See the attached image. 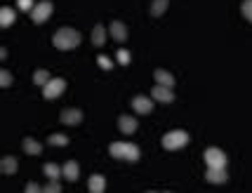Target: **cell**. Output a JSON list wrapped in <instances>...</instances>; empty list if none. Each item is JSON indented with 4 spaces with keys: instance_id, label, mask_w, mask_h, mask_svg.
Instances as JSON below:
<instances>
[{
    "instance_id": "cell-15",
    "label": "cell",
    "mask_w": 252,
    "mask_h": 193,
    "mask_svg": "<svg viewBox=\"0 0 252 193\" xmlns=\"http://www.w3.org/2000/svg\"><path fill=\"white\" fill-rule=\"evenodd\" d=\"M22 146H24V151H26L29 156H40V153H43V144H40V141H35L33 137H26V139L22 141Z\"/></svg>"
},
{
    "instance_id": "cell-7",
    "label": "cell",
    "mask_w": 252,
    "mask_h": 193,
    "mask_svg": "<svg viewBox=\"0 0 252 193\" xmlns=\"http://www.w3.org/2000/svg\"><path fill=\"white\" fill-rule=\"evenodd\" d=\"M151 96H154L156 101H160V104H172V101H175V92H172V87L158 85V83H156V87L151 90Z\"/></svg>"
},
{
    "instance_id": "cell-4",
    "label": "cell",
    "mask_w": 252,
    "mask_h": 193,
    "mask_svg": "<svg viewBox=\"0 0 252 193\" xmlns=\"http://www.w3.org/2000/svg\"><path fill=\"white\" fill-rule=\"evenodd\" d=\"M205 165L208 167H226V153L217 146L205 149Z\"/></svg>"
},
{
    "instance_id": "cell-16",
    "label": "cell",
    "mask_w": 252,
    "mask_h": 193,
    "mask_svg": "<svg viewBox=\"0 0 252 193\" xmlns=\"http://www.w3.org/2000/svg\"><path fill=\"white\" fill-rule=\"evenodd\" d=\"M0 170H2V174H14V172L19 170V162H17L14 156H5L0 161Z\"/></svg>"
},
{
    "instance_id": "cell-20",
    "label": "cell",
    "mask_w": 252,
    "mask_h": 193,
    "mask_svg": "<svg viewBox=\"0 0 252 193\" xmlns=\"http://www.w3.org/2000/svg\"><path fill=\"white\" fill-rule=\"evenodd\" d=\"M43 172H45V177H47V179H59V177L64 174V167H59L57 162H45Z\"/></svg>"
},
{
    "instance_id": "cell-12",
    "label": "cell",
    "mask_w": 252,
    "mask_h": 193,
    "mask_svg": "<svg viewBox=\"0 0 252 193\" xmlns=\"http://www.w3.org/2000/svg\"><path fill=\"white\" fill-rule=\"evenodd\" d=\"M118 129H121L123 134L137 132V118H132V116H121V118H118Z\"/></svg>"
},
{
    "instance_id": "cell-13",
    "label": "cell",
    "mask_w": 252,
    "mask_h": 193,
    "mask_svg": "<svg viewBox=\"0 0 252 193\" xmlns=\"http://www.w3.org/2000/svg\"><path fill=\"white\" fill-rule=\"evenodd\" d=\"M156 83L158 85H167V87H175V75L170 73V71H165V68H156Z\"/></svg>"
},
{
    "instance_id": "cell-24",
    "label": "cell",
    "mask_w": 252,
    "mask_h": 193,
    "mask_svg": "<svg viewBox=\"0 0 252 193\" xmlns=\"http://www.w3.org/2000/svg\"><path fill=\"white\" fill-rule=\"evenodd\" d=\"M241 12H243V17H245V19L252 24V0H243Z\"/></svg>"
},
{
    "instance_id": "cell-2",
    "label": "cell",
    "mask_w": 252,
    "mask_h": 193,
    "mask_svg": "<svg viewBox=\"0 0 252 193\" xmlns=\"http://www.w3.org/2000/svg\"><path fill=\"white\" fill-rule=\"evenodd\" d=\"M111 156L113 158H118V161H127V162H137L139 161V149L134 146V144H130V141H116V144H111L109 146Z\"/></svg>"
},
{
    "instance_id": "cell-26",
    "label": "cell",
    "mask_w": 252,
    "mask_h": 193,
    "mask_svg": "<svg viewBox=\"0 0 252 193\" xmlns=\"http://www.w3.org/2000/svg\"><path fill=\"white\" fill-rule=\"evenodd\" d=\"M12 85V73L7 68H2L0 71V87H10Z\"/></svg>"
},
{
    "instance_id": "cell-30",
    "label": "cell",
    "mask_w": 252,
    "mask_h": 193,
    "mask_svg": "<svg viewBox=\"0 0 252 193\" xmlns=\"http://www.w3.org/2000/svg\"><path fill=\"white\" fill-rule=\"evenodd\" d=\"M26 193H40V186L35 182H29L26 184Z\"/></svg>"
},
{
    "instance_id": "cell-25",
    "label": "cell",
    "mask_w": 252,
    "mask_h": 193,
    "mask_svg": "<svg viewBox=\"0 0 252 193\" xmlns=\"http://www.w3.org/2000/svg\"><path fill=\"white\" fill-rule=\"evenodd\" d=\"M97 64L101 66L104 71H111V68H113V62H111V59L106 57V54H99V57H97Z\"/></svg>"
},
{
    "instance_id": "cell-28",
    "label": "cell",
    "mask_w": 252,
    "mask_h": 193,
    "mask_svg": "<svg viewBox=\"0 0 252 193\" xmlns=\"http://www.w3.org/2000/svg\"><path fill=\"white\" fill-rule=\"evenodd\" d=\"M116 59H118V64L127 66V64H130V52H127V50H118V54H116Z\"/></svg>"
},
{
    "instance_id": "cell-14",
    "label": "cell",
    "mask_w": 252,
    "mask_h": 193,
    "mask_svg": "<svg viewBox=\"0 0 252 193\" xmlns=\"http://www.w3.org/2000/svg\"><path fill=\"white\" fill-rule=\"evenodd\" d=\"M106 43V26L104 24H97L94 29H92V45L94 47H104Z\"/></svg>"
},
{
    "instance_id": "cell-22",
    "label": "cell",
    "mask_w": 252,
    "mask_h": 193,
    "mask_svg": "<svg viewBox=\"0 0 252 193\" xmlns=\"http://www.w3.org/2000/svg\"><path fill=\"white\" fill-rule=\"evenodd\" d=\"M50 78H52V75L47 73L45 68H38V71L33 73V83H35V85H40V87H45L47 83H50Z\"/></svg>"
},
{
    "instance_id": "cell-21",
    "label": "cell",
    "mask_w": 252,
    "mask_h": 193,
    "mask_svg": "<svg viewBox=\"0 0 252 193\" xmlns=\"http://www.w3.org/2000/svg\"><path fill=\"white\" fill-rule=\"evenodd\" d=\"M14 17H17V14H14L12 7H2V10H0V26H2V29L12 26V24H14Z\"/></svg>"
},
{
    "instance_id": "cell-19",
    "label": "cell",
    "mask_w": 252,
    "mask_h": 193,
    "mask_svg": "<svg viewBox=\"0 0 252 193\" xmlns=\"http://www.w3.org/2000/svg\"><path fill=\"white\" fill-rule=\"evenodd\" d=\"M167 7H170V0H154L149 12H151V17H163L165 12H167Z\"/></svg>"
},
{
    "instance_id": "cell-9",
    "label": "cell",
    "mask_w": 252,
    "mask_h": 193,
    "mask_svg": "<svg viewBox=\"0 0 252 193\" xmlns=\"http://www.w3.org/2000/svg\"><path fill=\"white\" fill-rule=\"evenodd\" d=\"M154 99V96H151ZM149 96H144V95H137L134 99H132V108L137 111V113H142V116H146V113H151L154 111V101H151Z\"/></svg>"
},
{
    "instance_id": "cell-6",
    "label": "cell",
    "mask_w": 252,
    "mask_h": 193,
    "mask_svg": "<svg viewBox=\"0 0 252 193\" xmlns=\"http://www.w3.org/2000/svg\"><path fill=\"white\" fill-rule=\"evenodd\" d=\"M50 14H52V2H50V0H43V2H38L31 10V19L35 24H43L50 19Z\"/></svg>"
},
{
    "instance_id": "cell-5",
    "label": "cell",
    "mask_w": 252,
    "mask_h": 193,
    "mask_svg": "<svg viewBox=\"0 0 252 193\" xmlns=\"http://www.w3.org/2000/svg\"><path fill=\"white\" fill-rule=\"evenodd\" d=\"M64 90H66L64 78H50V83L43 87V96L45 99H57L59 95H64Z\"/></svg>"
},
{
    "instance_id": "cell-8",
    "label": "cell",
    "mask_w": 252,
    "mask_h": 193,
    "mask_svg": "<svg viewBox=\"0 0 252 193\" xmlns=\"http://www.w3.org/2000/svg\"><path fill=\"white\" fill-rule=\"evenodd\" d=\"M59 120H62L64 125L76 128V125L83 123V111H80V108H64V111H62V116H59Z\"/></svg>"
},
{
    "instance_id": "cell-1",
    "label": "cell",
    "mask_w": 252,
    "mask_h": 193,
    "mask_svg": "<svg viewBox=\"0 0 252 193\" xmlns=\"http://www.w3.org/2000/svg\"><path fill=\"white\" fill-rule=\"evenodd\" d=\"M80 40H83L80 31L71 29V26H64V29H59V31L52 35V43H55V47H57V50H62V52L76 50L78 45H80Z\"/></svg>"
},
{
    "instance_id": "cell-17",
    "label": "cell",
    "mask_w": 252,
    "mask_h": 193,
    "mask_svg": "<svg viewBox=\"0 0 252 193\" xmlns=\"http://www.w3.org/2000/svg\"><path fill=\"white\" fill-rule=\"evenodd\" d=\"M88 189L92 193H104V189H106V179L101 177V174H92L88 182Z\"/></svg>"
},
{
    "instance_id": "cell-11",
    "label": "cell",
    "mask_w": 252,
    "mask_h": 193,
    "mask_svg": "<svg viewBox=\"0 0 252 193\" xmlns=\"http://www.w3.org/2000/svg\"><path fill=\"white\" fill-rule=\"evenodd\" d=\"M111 38L113 40H118V43H125L127 40V29H125V24L123 22H111Z\"/></svg>"
},
{
    "instance_id": "cell-10",
    "label": "cell",
    "mask_w": 252,
    "mask_h": 193,
    "mask_svg": "<svg viewBox=\"0 0 252 193\" xmlns=\"http://www.w3.org/2000/svg\"><path fill=\"white\" fill-rule=\"evenodd\" d=\"M205 179H208L210 184H226V182H229V174H226V170H224V167H208V172H205Z\"/></svg>"
},
{
    "instance_id": "cell-27",
    "label": "cell",
    "mask_w": 252,
    "mask_h": 193,
    "mask_svg": "<svg viewBox=\"0 0 252 193\" xmlns=\"http://www.w3.org/2000/svg\"><path fill=\"white\" fill-rule=\"evenodd\" d=\"M45 193H62V186H59V182L57 179H50V184L43 189Z\"/></svg>"
},
{
    "instance_id": "cell-29",
    "label": "cell",
    "mask_w": 252,
    "mask_h": 193,
    "mask_svg": "<svg viewBox=\"0 0 252 193\" xmlns=\"http://www.w3.org/2000/svg\"><path fill=\"white\" fill-rule=\"evenodd\" d=\"M17 5H19V10L24 12H31L35 5H33V0H17Z\"/></svg>"
},
{
    "instance_id": "cell-18",
    "label": "cell",
    "mask_w": 252,
    "mask_h": 193,
    "mask_svg": "<svg viewBox=\"0 0 252 193\" xmlns=\"http://www.w3.org/2000/svg\"><path fill=\"white\" fill-rule=\"evenodd\" d=\"M78 177H80V167H78V162L68 161L64 165V179H68V182H78Z\"/></svg>"
},
{
    "instance_id": "cell-3",
    "label": "cell",
    "mask_w": 252,
    "mask_h": 193,
    "mask_svg": "<svg viewBox=\"0 0 252 193\" xmlns=\"http://www.w3.org/2000/svg\"><path fill=\"white\" fill-rule=\"evenodd\" d=\"M187 144H189V134L184 129H172V132H167L163 137V149H167V151L184 149Z\"/></svg>"
},
{
    "instance_id": "cell-23",
    "label": "cell",
    "mask_w": 252,
    "mask_h": 193,
    "mask_svg": "<svg viewBox=\"0 0 252 193\" xmlns=\"http://www.w3.org/2000/svg\"><path fill=\"white\" fill-rule=\"evenodd\" d=\"M47 144H50V146H59V149H62V146H68V137H66V134H52V137L47 139Z\"/></svg>"
}]
</instances>
